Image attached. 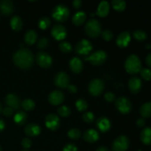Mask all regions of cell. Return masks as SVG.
<instances>
[{
	"mask_svg": "<svg viewBox=\"0 0 151 151\" xmlns=\"http://www.w3.org/2000/svg\"><path fill=\"white\" fill-rule=\"evenodd\" d=\"M1 111H2V107H1V104L0 103V114L1 113Z\"/></svg>",
	"mask_w": 151,
	"mask_h": 151,
	"instance_id": "cell-52",
	"label": "cell"
},
{
	"mask_svg": "<svg viewBox=\"0 0 151 151\" xmlns=\"http://www.w3.org/2000/svg\"><path fill=\"white\" fill-rule=\"evenodd\" d=\"M129 147V139L125 135L119 136L112 144V151H126Z\"/></svg>",
	"mask_w": 151,
	"mask_h": 151,
	"instance_id": "cell-8",
	"label": "cell"
},
{
	"mask_svg": "<svg viewBox=\"0 0 151 151\" xmlns=\"http://www.w3.org/2000/svg\"><path fill=\"white\" fill-rule=\"evenodd\" d=\"M131 38V35L128 32H121L116 38V45L120 48H125L129 44Z\"/></svg>",
	"mask_w": 151,
	"mask_h": 151,
	"instance_id": "cell-17",
	"label": "cell"
},
{
	"mask_svg": "<svg viewBox=\"0 0 151 151\" xmlns=\"http://www.w3.org/2000/svg\"><path fill=\"white\" fill-rule=\"evenodd\" d=\"M59 49L63 53H69L72 52V47L67 41H61L59 44Z\"/></svg>",
	"mask_w": 151,
	"mask_h": 151,
	"instance_id": "cell-35",
	"label": "cell"
},
{
	"mask_svg": "<svg viewBox=\"0 0 151 151\" xmlns=\"http://www.w3.org/2000/svg\"><path fill=\"white\" fill-rule=\"evenodd\" d=\"M139 151H140V150H139Z\"/></svg>",
	"mask_w": 151,
	"mask_h": 151,
	"instance_id": "cell-55",
	"label": "cell"
},
{
	"mask_svg": "<svg viewBox=\"0 0 151 151\" xmlns=\"http://www.w3.org/2000/svg\"><path fill=\"white\" fill-rule=\"evenodd\" d=\"M4 128H5V123L2 119H0V132L3 131Z\"/></svg>",
	"mask_w": 151,
	"mask_h": 151,
	"instance_id": "cell-50",
	"label": "cell"
},
{
	"mask_svg": "<svg viewBox=\"0 0 151 151\" xmlns=\"http://www.w3.org/2000/svg\"><path fill=\"white\" fill-rule=\"evenodd\" d=\"M104 83L100 79H94L88 84V91L92 96H99L104 90Z\"/></svg>",
	"mask_w": 151,
	"mask_h": 151,
	"instance_id": "cell-9",
	"label": "cell"
},
{
	"mask_svg": "<svg viewBox=\"0 0 151 151\" xmlns=\"http://www.w3.org/2000/svg\"><path fill=\"white\" fill-rule=\"evenodd\" d=\"M96 124H97V127L99 131H101L102 133L107 132L111 128V125L110 120L107 117H105V116H102V117L99 118L97 120Z\"/></svg>",
	"mask_w": 151,
	"mask_h": 151,
	"instance_id": "cell-19",
	"label": "cell"
},
{
	"mask_svg": "<svg viewBox=\"0 0 151 151\" xmlns=\"http://www.w3.org/2000/svg\"><path fill=\"white\" fill-rule=\"evenodd\" d=\"M133 35L135 38V39H137L139 41H143L147 38V34L142 30H140V29H137L134 32Z\"/></svg>",
	"mask_w": 151,
	"mask_h": 151,
	"instance_id": "cell-37",
	"label": "cell"
},
{
	"mask_svg": "<svg viewBox=\"0 0 151 151\" xmlns=\"http://www.w3.org/2000/svg\"><path fill=\"white\" fill-rule=\"evenodd\" d=\"M0 151H1V147H0Z\"/></svg>",
	"mask_w": 151,
	"mask_h": 151,
	"instance_id": "cell-53",
	"label": "cell"
},
{
	"mask_svg": "<svg viewBox=\"0 0 151 151\" xmlns=\"http://www.w3.org/2000/svg\"><path fill=\"white\" fill-rule=\"evenodd\" d=\"M82 4H83L82 1H81V0H75V1L72 2L74 8L75 9L80 8V7H81V5H82Z\"/></svg>",
	"mask_w": 151,
	"mask_h": 151,
	"instance_id": "cell-46",
	"label": "cell"
},
{
	"mask_svg": "<svg viewBox=\"0 0 151 151\" xmlns=\"http://www.w3.org/2000/svg\"><path fill=\"white\" fill-rule=\"evenodd\" d=\"M85 31L90 38H97L102 32V27L100 22L95 19H90L86 24Z\"/></svg>",
	"mask_w": 151,
	"mask_h": 151,
	"instance_id": "cell-3",
	"label": "cell"
},
{
	"mask_svg": "<svg viewBox=\"0 0 151 151\" xmlns=\"http://www.w3.org/2000/svg\"><path fill=\"white\" fill-rule=\"evenodd\" d=\"M49 103L55 106H59L64 100V94L59 90H55L52 91L48 97Z\"/></svg>",
	"mask_w": 151,
	"mask_h": 151,
	"instance_id": "cell-14",
	"label": "cell"
},
{
	"mask_svg": "<svg viewBox=\"0 0 151 151\" xmlns=\"http://www.w3.org/2000/svg\"><path fill=\"white\" fill-rule=\"evenodd\" d=\"M1 112H2V114L4 116H10L13 114V113H14V110H13V109H11L10 107L7 106V107H5L4 109H2V111Z\"/></svg>",
	"mask_w": 151,
	"mask_h": 151,
	"instance_id": "cell-44",
	"label": "cell"
},
{
	"mask_svg": "<svg viewBox=\"0 0 151 151\" xmlns=\"http://www.w3.org/2000/svg\"><path fill=\"white\" fill-rule=\"evenodd\" d=\"M27 119V115L24 111H18L14 116V122L19 125H23Z\"/></svg>",
	"mask_w": 151,
	"mask_h": 151,
	"instance_id": "cell-28",
	"label": "cell"
},
{
	"mask_svg": "<svg viewBox=\"0 0 151 151\" xmlns=\"http://www.w3.org/2000/svg\"><path fill=\"white\" fill-rule=\"evenodd\" d=\"M60 121L58 116L55 114H50L45 118V125L48 129L56 131L60 127Z\"/></svg>",
	"mask_w": 151,
	"mask_h": 151,
	"instance_id": "cell-12",
	"label": "cell"
},
{
	"mask_svg": "<svg viewBox=\"0 0 151 151\" xmlns=\"http://www.w3.org/2000/svg\"><path fill=\"white\" fill-rule=\"evenodd\" d=\"M128 88L133 94L139 92L142 88V81L138 77H132L128 81Z\"/></svg>",
	"mask_w": 151,
	"mask_h": 151,
	"instance_id": "cell-16",
	"label": "cell"
},
{
	"mask_svg": "<svg viewBox=\"0 0 151 151\" xmlns=\"http://www.w3.org/2000/svg\"><path fill=\"white\" fill-rule=\"evenodd\" d=\"M85 60L89 61L94 66H100L102 65L107 59V54L103 50H97L94 52L88 57L85 58Z\"/></svg>",
	"mask_w": 151,
	"mask_h": 151,
	"instance_id": "cell-5",
	"label": "cell"
},
{
	"mask_svg": "<svg viewBox=\"0 0 151 151\" xmlns=\"http://www.w3.org/2000/svg\"><path fill=\"white\" fill-rule=\"evenodd\" d=\"M137 126L139 127V128H142V127H143L145 125V120L143 118H139V119H137Z\"/></svg>",
	"mask_w": 151,
	"mask_h": 151,
	"instance_id": "cell-47",
	"label": "cell"
},
{
	"mask_svg": "<svg viewBox=\"0 0 151 151\" xmlns=\"http://www.w3.org/2000/svg\"><path fill=\"white\" fill-rule=\"evenodd\" d=\"M51 34L53 38L57 41H63L67 35V32L65 28L61 24H55L52 28Z\"/></svg>",
	"mask_w": 151,
	"mask_h": 151,
	"instance_id": "cell-13",
	"label": "cell"
},
{
	"mask_svg": "<svg viewBox=\"0 0 151 151\" xmlns=\"http://www.w3.org/2000/svg\"><path fill=\"white\" fill-rule=\"evenodd\" d=\"M92 44L86 39H82L77 44L75 52L80 55H87L92 50Z\"/></svg>",
	"mask_w": 151,
	"mask_h": 151,
	"instance_id": "cell-10",
	"label": "cell"
},
{
	"mask_svg": "<svg viewBox=\"0 0 151 151\" xmlns=\"http://www.w3.org/2000/svg\"><path fill=\"white\" fill-rule=\"evenodd\" d=\"M13 60L16 66L21 69H29L33 63V54L28 49L22 48L14 53Z\"/></svg>",
	"mask_w": 151,
	"mask_h": 151,
	"instance_id": "cell-1",
	"label": "cell"
},
{
	"mask_svg": "<svg viewBox=\"0 0 151 151\" xmlns=\"http://www.w3.org/2000/svg\"><path fill=\"white\" fill-rule=\"evenodd\" d=\"M0 10L5 16L10 15L13 11V4L10 0L0 1Z\"/></svg>",
	"mask_w": 151,
	"mask_h": 151,
	"instance_id": "cell-21",
	"label": "cell"
},
{
	"mask_svg": "<svg viewBox=\"0 0 151 151\" xmlns=\"http://www.w3.org/2000/svg\"><path fill=\"white\" fill-rule=\"evenodd\" d=\"M68 137L72 139H78L81 137V131L78 128H72L68 132Z\"/></svg>",
	"mask_w": 151,
	"mask_h": 151,
	"instance_id": "cell-36",
	"label": "cell"
},
{
	"mask_svg": "<svg viewBox=\"0 0 151 151\" xmlns=\"http://www.w3.org/2000/svg\"><path fill=\"white\" fill-rule=\"evenodd\" d=\"M115 106L120 113L128 114L132 109V103L125 97H119L115 100Z\"/></svg>",
	"mask_w": 151,
	"mask_h": 151,
	"instance_id": "cell-6",
	"label": "cell"
},
{
	"mask_svg": "<svg viewBox=\"0 0 151 151\" xmlns=\"http://www.w3.org/2000/svg\"><path fill=\"white\" fill-rule=\"evenodd\" d=\"M83 119L86 123H91L94 120V115L92 112L88 111L85 112L83 114Z\"/></svg>",
	"mask_w": 151,
	"mask_h": 151,
	"instance_id": "cell-38",
	"label": "cell"
},
{
	"mask_svg": "<svg viewBox=\"0 0 151 151\" xmlns=\"http://www.w3.org/2000/svg\"><path fill=\"white\" fill-rule=\"evenodd\" d=\"M140 139L145 145H151V128L147 127L144 128L140 134Z\"/></svg>",
	"mask_w": 151,
	"mask_h": 151,
	"instance_id": "cell-25",
	"label": "cell"
},
{
	"mask_svg": "<svg viewBox=\"0 0 151 151\" xmlns=\"http://www.w3.org/2000/svg\"><path fill=\"white\" fill-rule=\"evenodd\" d=\"M109 9H110L109 3L107 1H103L99 4L96 14L101 18L106 17L109 14Z\"/></svg>",
	"mask_w": 151,
	"mask_h": 151,
	"instance_id": "cell-23",
	"label": "cell"
},
{
	"mask_svg": "<svg viewBox=\"0 0 151 151\" xmlns=\"http://www.w3.org/2000/svg\"><path fill=\"white\" fill-rule=\"evenodd\" d=\"M83 139L87 142L94 143L99 139V134L96 130L88 129L84 133Z\"/></svg>",
	"mask_w": 151,
	"mask_h": 151,
	"instance_id": "cell-22",
	"label": "cell"
},
{
	"mask_svg": "<svg viewBox=\"0 0 151 151\" xmlns=\"http://www.w3.org/2000/svg\"><path fill=\"white\" fill-rule=\"evenodd\" d=\"M140 114L144 118H148L151 116V102L145 103L140 107Z\"/></svg>",
	"mask_w": 151,
	"mask_h": 151,
	"instance_id": "cell-29",
	"label": "cell"
},
{
	"mask_svg": "<svg viewBox=\"0 0 151 151\" xmlns=\"http://www.w3.org/2000/svg\"><path fill=\"white\" fill-rule=\"evenodd\" d=\"M69 16V9L64 4H58L52 12V17L58 22H64Z\"/></svg>",
	"mask_w": 151,
	"mask_h": 151,
	"instance_id": "cell-4",
	"label": "cell"
},
{
	"mask_svg": "<svg viewBox=\"0 0 151 151\" xmlns=\"http://www.w3.org/2000/svg\"><path fill=\"white\" fill-rule=\"evenodd\" d=\"M50 24H51V21L48 17H42L39 19L38 24L40 29L44 30L50 26Z\"/></svg>",
	"mask_w": 151,
	"mask_h": 151,
	"instance_id": "cell-32",
	"label": "cell"
},
{
	"mask_svg": "<svg viewBox=\"0 0 151 151\" xmlns=\"http://www.w3.org/2000/svg\"><path fill=\"white\" fill-rule=\"evenodd\" d=\"M111 5L115 10L118 12H122L126 7V3L123 0H113Z\"/></svg>",
	"mask_w": 151,
	"mask_h": 151,
	"instance_id": "cell-30",
	"label": "cell"
},
{
	"mask_svg": "<svg viewBox=\"0 0 151 151\" xmlns=\"http://www.w3.org/2000/svg\"><path fill=\"white\" fill-rule=\"evenodd\" d=\"M69 67L70 69L74 72V73H80L81 71L83 70V62L79 58L74 57L69 61Z\"/></svg>",
	"mask_w": 151,
	"mask_h": 151,
	"instance_id": "cell-20",
	"label": "cell"
},
{
	"mask_svg": "<svg viewBox=\"0 0 151 151\" xmlns=\"http://www.w3.org/2000/svg\"><path fill=\"white\" fill-rule=\"evenodd\" d=\"M10 27L14 31H19L22 28L23 26V22H22V19H21L20 16H15L11 18L10 22Z\"/></svg>",
	"mask_w": 151,
	"mask_h": 151,
	"instance_id": "cell-27",
	"label": "cell"
},
{
	"mask_svg": "<svg viewBox=\"0 0 151 151\" xmlns=\"http://www.w3.org/2000/svg\"><path fill=\"white\" fill-rule=\"evenodd\" d=\"M125 70L131 75H136L140 72L142 69V63L140 59L136 55H131L127 58L125 63Z\"/></svg>",
	"mask_w": 151,
	"mask_h": 151,
	"instance_id": "cell-2",
	"label": "cell"
},
{
	"mask_svg": "<svg viewBox=\"0 0 151 151\" xmlns=\"http://www.w3.org/2000/svg\"><path fill=\"white\" fill-rule=\"evenodd\" d=\"M63 151H78V148L74 144H67L63 147Z\"/></svg>",
	"mask_w": 151,
	"mask_h": 151,
	"instance_id": "cell-45",
	"label": "cell"
},
{
	"mask_svg": "<svg viewBox=\"0 0 151 151\" xmlns=\"http://www.w3.org/2000/svg\"><path fill=\"white\" fill-rule=\"evenodd\" d=\"M104 98L107 102L111 103V102L116 100V96H115V94L113 92H107L105 94Z\"/></svg>",
	"mask_w": 151,
	"mask_h": 151,
	"instance_id": "cell-42",
	"label": "cell"
},
{
	"mask_svg": "<svg viewBox=\"0 0 151 151\" xmlns=\"http://www.w3.org/2000/svg\"><path fill=\"white\" fill-rule=\"evenodd\" d=\"M22 145L24 149H29L32 146V141L29 138H24L22 141Z\"/></svg>",
	"mask_w": 151,
	"mask_h": 151,
	"instance_id": "cell-43",
	"label": "cell"
},
{
	"mask_svg": "<svg viewBox=\"0 0 151 151\" xmlns=\"http://www.w3.org/2000/svg\"><path fill=\"white\" fill-rule=\"evenodd\" d=\"M49 44V40L46 38H41L38 40V43H37V47L40 50H44L46 47L48 46Z\"/></svg>",
	"mask_w": 151,
	"mask_h": 151,
	"instance_id": "cell-41",
	"label": "cell"
},
{
	"mask_svg": "<svg viewBox=\"0 0 151 151\" xmlns=\"http://www.w3.org/2000/svg\"><path fill=\"white\" fill-rule=\"evenodd\" d=\"M21 106H22L24 110L29 111H32L35 109V103L31 99H25V100H24L22 101Z\"/></svg>",
	"mask_w": 151,
	"mask_h": 151,
	"instance_id": "cell-31",
	"label": "cell"
},
{
	"mask_svg": "<svg viewBox=\"0 0 151 151\" xmlns=\"http://www.w3.org/2000/svg\"><path fill=\"white\" fill-rule=\"evenodd\" d=\"M57 111L58 114L62 117H67L71 114L70 109L66 106H61L58 107Z\"/></svg>",
	"mask_w": 151,
	"mask_h": 151,
	"instance_id": "cell-34",
	"label": "cell"
},
{
	"mask_svg": "<svg viewBox=\"0 0 151 151\" xmlns=\"http://www.w3.org/2000/svg\"><path fill=\"white\" fill-rule=\"evenodd\" d=\"M4 101H5L7 106L13 109V110H18L21 107V104H22L19 97L12 93L7 94L5 99H4Z\"/></svg>",
	"mask_w": 151,
	"mask_h": 151,
	"instance_id": "cell-15",
	"label": "cell"
},
{
	"mask_svg": "<svg viewBox=\"0 0 151 151\" xmlns=\"http://www.w3.org/2000/svg\"><path fill=\"white\" fill-rule=\"evenodd\" d=\"M96 151H110L109 149L107 148L105 146H100V147H97V149L96 150Z\"/></svg>",
	"mask_w": 151,
	"mask_h": 151,
	"instance_id": "cell-51",
	"label": "cell"
},
{
	"mask_svg": "<svg viewBox=\"0 0 151 151\" xmlns=\"http://www.w3.org/2000/svg\"><path fill=\"white\" fill-rule=\"evenodd\" d=\"M22 151H28V150H22Z\"/></svg>",
	"mask_w": 151,
	"mask_h": 151,
	"instance_id": "cell-54",
	"label": "cell"
},
{
	"mask_svg": "<svg viewBox=\"0 0 151 151\" xmlns=\"http://www.w3.org/2000/svg\"><path fill=\"white\" fill-rule=\"evenodd\" d=\"M75 106L79 111H85L88 108V103L84 99H79L75 103Z\"/></svg>",
	"mask_w": 151,
	"mask_h": 151,
	"instance_id": "cell-33",
	"label": "cell"
},
{
	"mask_svg": "<svg viewBox=\"0 0 151 151\" xmlns=\"http://www.w3.org/2000/svg\"><path fill=\"white\" fill-rule=\"evenodd\" d=\"M37 38H38V35H37L36 32L32 29H29L25 33L24 41L27 45H32L37 41Z\"/></svg>",
	"mask_w": 151,
	"mask_h": 151,
	"instance_id": "cell-26",
	"label": "cell"
},
{
	"mask_svg": "<svg viewBox=\"0 0 151 151\" xmlns=\"http://www.w3.org/2000/svg\"><path fill=\"white\" fill-rule=\"evenodd\" d=\"M41 127L35 123H29L26 125L24 128V132L27 136L30 137H37L41 133Z\"/></svg>",
	"mask_w": 151,
	"mask_h": 151,
	"instance_id": "cell-18",
	"label": "cell"
},
{
	"mask_svg": "<svg viewBox=\"0 0 151 151\" xmlns=\"http://www.w3.org/2000/svg\"><path fill=\"white\" fill-rule=\"evenodd\" d=\"M86 20V14L83 11H78L75 13L72 18V23L75 26H81Z\"/></svg>",
	"mask_w": 151,
	"mask_h": 151,
	"instance_id": "cell-24",
	"label": "cell"
},
{
	"mask_svg": "<svg viewBox=\"0 0 151 151\" xmlns=\"http://www.w3.org/2000/svg\"><path fill=\"white\" fill-rule=\"evenodd\" d=\"M67 88H68V91H69V92L72 93V94L76 93L77 91H78V88H77V87L74 85H69V86L67 87Z\"/></svg>",
	"mask_w": 151,
	"mask_h": 151,
	"instance_id": "cell-48",
	"label": "cell"
},
{
	"mask_svg": "<svg viewBox=\"0 0 151 151\" xmlns=\"http://www.w3.org/2000/svg\"><path fill=\"white\" fill-rule=\"evenodd\" d=\"M55 84L60 88H66L69 85V77L66 72H60L55 76Z\"/></svg>",
	"mask_w": 151,
	"mask_h": 151,
	"instance_id": "cell-11",
	"label": "cell"
},
{
	"mask_svg": "<svg viewBox=\"0 0 151 151\" xmlns=\"http://www.w3.org/2000/svg\"><path fill=\"white\" fill-rule=\"evenodd\" d=\"M101 36L105 41H109L113 38L114 34L113 32L111 30H109V29H105V30L101 32Z\"/></svg>",
	"mask_w": 151,
	"mask_h": 151,
	"instance_id": "cell-39",
	"label": "cell"
},
{
	"mask_svg": "<svg viewBox=\"0 0 151 151\" xmlns=\"http://www.w3.org/2000/svg\"><path fill=\"white\" fill-rule=\"evenodd\" d=\"M140 74H141L142 78L145 81H150L151 80V70L150 69L145 68V69H141Z\"/></svg>",
	"mask_w": 151,
	"mask_h": 151,
	"instance_id": "cell-40",
	"label": "cell"
},
{
	"mask_svg": "<svg viewBox=\"0 0 151 151\" xmlns=\"http://www.w3.org/2000/svg\"><path fill=\"white\" fill-rule=\"evenodd\" d=\"M35 60L38 66L44 69L50 68L52 64V58L45 52H39L37 53Z\"/></svg>",
	"mask_w": 151,
	"mask_h": 151,
	"instance_id": "cell-7",
	"label": "cell"
},
{
	"mask_svg": "<svg viewBox=\"0 0 151 151\" xmlns=\"http://www.w3.org/2000/svg\"><path fill=\"white\" fill-rule=\"evenodd\" d=\"M145 61H146V63H147V66H148L149 67L151 68V53L147 55V57H146Z\"/></svg>",
	"mask_w": 151,
	"mask_h": 151,
	"instance_id": "cell-49",
	"label": "cell"
}]
</instances>
